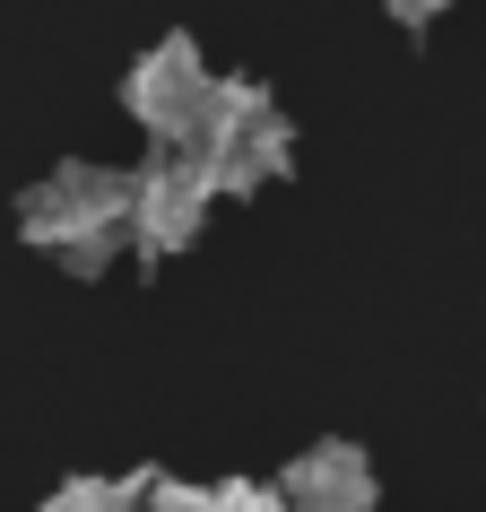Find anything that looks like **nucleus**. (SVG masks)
Instances as JSON below:
<instances>
[{"label":"nucleus","instance_id":"obj_1","mask_svg":"<svg viewBox=\"0 0 486 512\" xmlns=\"http://www.w3.org/2000/svg\"><path fill=\"white\" fill-rule=\"evenodd\" d=\"M131 174L113 165H87V157H61L53 174H35L18 191V235L35 252H53L70 278H105L122 252H131Z\"/></svg>","mask_w":486,"mask_h":512},{"label":"nucleus","instance_id":"obj_6","mask_svg":"<svg viewBox=\"0 0 486 512\" xmlns=\"http://www.w3.org/2000/svg\"><path fill=\"white\" fill-rule=\"evenodd\" d=\"M35 512H148V469L139 478H61Z\"/></svg>","mask_w":486,"mask_h":512},{"label":"nucleus","instance_id":"obj_5","mask_svg":"<svg viewBox=\"0 0 486 512\" xmlns=\"http://www.w3.org/2000/svg\"><path fill=\"white\" fill-rule=\"evenodd\" d=\"M278 495H287L296 512H382L374 452H365V443H348V434L304 443V452L278 469Z\"/></svg>","mask_w":486,"mask_h":512},{"label":"nucleus","instance_id":"obj_2","mask_svg":"<svg viewBox=\"0 0 486 512\" xmlns=\"http://www.w3.org/2000/svg\"><path fill=\"white\" fill-rule=\"evenodd\" d=\"M200 174L217 183V200H261L270 183L296 174V122L278 105L261 79H217L209 87V113H200V131L183 139Z\"/></svg>","mask_w":486,"mask_h":512},{"label":"nucleus","instance_id":"obj_4","mask_svg":"<svg viewBox=\"0 0 486 512\" xmlns=\"http://www.w3.org/2000/svg\"><path fill=\"white\" fill-rule=\"evenodd\" d=\"M131 183H139L131 191V252L148 270L174 261V252H191L200 226H209V200H217V183L200 174V157H191V148H157Z\"/></svg>","mask_w":486,"mask_h":512},{"label":"nucleus","instance_id":"obj_7","mask_svg":"<svg viewBox=\"0 0 486 512\" xmlns=\"http://www.w3.org/2000/svg\"><path fill=\"white\" fill-rule=\"evenodd\" d=\"M148 512H217V486H200V478H165V469H148Z\"/></svg>","mask_w":486,"mask_h":512},{"label":"nucleus","instance_id":"obj_3","mask_svg":"<svg viewBox=\"0 0 486 512\" xmlns=\"http://www.w3.org/2000/svg\"><path fill=\"white\" fill-rule=\"evenodd\" d=\"M209 53H200V35H157L148 53L131 61V79H122V113H131L139 131H148V148H183L191 131H200V113H209Z\"/></svg>","mask_w":486,"mask_h":512},{"label":"nucleus","instance_id":"obj_8","mask_svg":"<svg viewBox=\"0 0 486 512\" xmlns=\"http://www.w3.org/2000/svg\"><path fill=\"white\" fill-rule=\"evenodd\" d=\"M217 512H296L287 495H278V478H217Z\"/></svg>","mask_w":486,"mask_h":512},{"label":"nucleus","instance_id":"obj_9","mask_svg":"<svg viewBox=\"0 0 486 512\" xmlns=\"http://www.w3.org/2000/svg\"><path fill=\"white\" fill-rule=\"evenodd\" d=\"M443 9H452V0H382V18H391V27H434Z\"/></svg>","mask_w":486,"mask_h":512}]
</instances>
